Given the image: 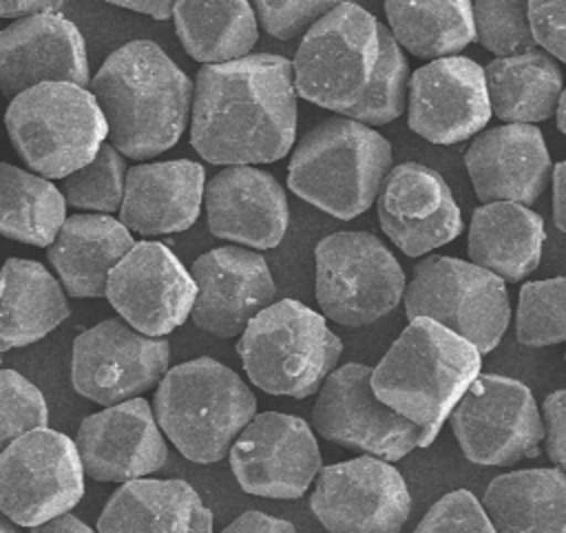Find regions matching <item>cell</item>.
Masks as SVG:
<instances>
[{
  "mask_svg": "<svg viewBox=\"0 0 566 533\" xmlns=\"http://www.w3.org/2000/svg\"><path fill=\"white\" fill-rule=\"evenodd\" d=\"M292 62L252 53L197 71L190 144L217 166H252L283 159L296 137Z\"/></svg>",
  "mask_w": 566,
  "mask_h": 533,
  "instance_id": "cell-1",
  "label": "cell"
},
{
  "mask_svg": "<svg viewBox=\"0 0 566 533\" xmlns=\"http://www.w3.org/2000/svg\"><path fill=\"white\" fill-rule=\"evenodd\" d=\"M108 144L124 157L144 161L172 148L192 113L195 84L150 40L115 49L91 80Z\"/></svg>",
  "mask_w": 566,
  "mask_h": 533,
  "instance_id": "cell-2",
  "label": "cell"
},
{
  "mask_svg": "<svg viewBox=\"0 0 566 533\" xmlns=\"http://www.w3.org/2000/svg\"><path fill=\"white\" fill-rule=\"evenodd\" d=\"M482 369V354L431 318H413L371 372L374 394L429 447Z\"/></svg>",
  "mask_w": 566,
  "mask_h": 533,
  "instance_id": "cell-3",
  "label": "cell"
},
{
  "mask_svg": "<svg viewBox=\"0 0 566 533\" xmlns=\"http://www.w3.org/2000/svg\"><path fill=\"white\" fill-rule=\"evenodd\" d=\"M391 170V144L371 126L336 115L292 150L287 186L318 210L349 221L369 210Z\"/></svg>",
  "mask_w": 566,
  "mask_h": 533,
  "instance_id": "cell-4",
  "label": "cell"
},
{
  "mask_svg": "<svg viewBox=\"0 0 566 533\" xmlns=\"http://www.w3.org/2000/svg\"><path fill=\"white\" fill-rule=\"evenodd\" d=\"M153 411L161 433L184 458L212 464L230 453L256 416V398L234 369L201 356L166 372Z\"/></svg>",
  "mask_w": 566,
  "mask_h": 533,
  "instance_id": "cell-5",
  "label": "cell"
},
{
  "mask_svg": "<svg viewBox=\"0 0 566 533\" xmlns=\"http://www.w3.org/2000/svg\"><path fill=\"white\" fill-rule=\"evenodd\" d=\"M237 354L261 391L307 398L336 369L343 341L323 314L296 299H281L248 323Z\"/></svg>",
  "mask_w": 566,
  "mask_h": 533,
  "instance_id": "cell-6",
  "label": "cell"
},
{
  "mask_svg": "<svg viewBox=\"0 0 566 533\" xmlns=\"http://www.w3.org/2000/svg\"><path fill=\"white\" fill-rule=\"evenodd\" d=\"M4 128L22 161L40 177L64 179L95 159L108 139L91 88L49 82L9 102Z\"/></svg>",
  "mask_w": 566,
  "mask_h": 533,
  "instance_id": "cell-7",
  "label": "cell"
},
{
  "mask_svg": "<svg viewBox=\"0 0 566 533\" xmlns=\"http://www.w3.org/2000/svg\"><path fill=\"white\" fill-rule=\"evenodd\" d=\"M378 24L356 2H338L325 13L292 60L296 95L343 117L358 106L380 58Z\"/></svg>",
  "mask_w": 566,
  "mask_h": 533,
  "instance_id": "cell-8",
  "label": "cell"
},
{
  "mask_svg": "<svg viewBox=\"0 0 566 533\" xmlns=\"http://www.w3.org/2000/svg\"><path fill=\"white\" fill-rule=\"evenodd\" d=\"M405 314L431 318L480 354L495 349L509 327V292L500 276L455 257H427L405 290Z\"/></svg>",
  "mask_w": 566,
  "mask_h": 533,
  "instance_id": "cell-9",
  "label": "cell"
},
{
  "mask_svg": "<svg viewBox=\"0 0 566 533\" xmlns=\"http://www.w3.org/2000/svg\"><path fill=\"white\" fill-rule=\"evenodd\" d=\"M316 301L334 323L371 325L405 299V272L371 232H334L316 243Z\"/></svg>",
  "mask_w": 566,
  "mask_h": 533,
  "instance_id": "cell-10",
  "label": "cell"
},
{
  "mask_svg": "<svg viewBox=\"0 0 566 533\" xmlns=\"http://www.w3.org/2000/svg\"><path fill=\"white\" fill-rule=\"evenodd\" d=\"M451 431L473 464L509 467L537 458L544 442L533 391L509 376L480 374L449 416Z\"/></svg>",
  "mask_w": 566,
  "mask_h": 533,
  "instance_id": "cell-11",
  "label": "cell"
},
{
  "mask_svg": "<svg viewBox=\"0 0 566 533\" xmlns=\"http://www.w3.org/2000/svg\"><path fill=\"white\" fill-rule=\"evenodd\" d=\"M84 495V467L75 440L42 427L0 453V511L35 529L69 513Z\"/></svg>",
  "mask_w": 566,
  "mask_h": 533,
  "instance_id": "cell-12",
  "label": "cell"
},
{
  "mask_svg": "<svg viewBox=\"0 0 566 533\" xmlns=\"http://www.w3.org/2000/svg\"><path fill=\"white\" fill-rule=\"evenodd\" d=\"M371 372L363 363L336 367L318 389L312 427L345 449L396 462L420 447V429L374 394Z\"/></svg>",
  "mask_w": 566,
  "mask_h": 533,
  "instance_id": "cell-13",
  "label": "cell"
},
{
  "mask_svg": "<svg viewBox=\"0 0 566 533\" xmlns=\"http://www.w3.org/2000/svg\"><path fill=\"white\" fill-rule=\"evenodd\" d=\"M168 363L166 338L139 334L122 318H106L73 341L71 383L80 396L113 407L159 385Z\"/></svg>",
  "mask_w": 566,
  "mask_h": 533,
  "instance_id": "cell-14",
  "label": "cell"
},
{
  "mask_svg": "<svg viewBox=\"0 0 566 533\" xmlns=\"http://www.w3.org/2000/svg\"><path fill=\"white\" fill-rule=\"evenodd\" d=\"M310 509L327 533H400L411 493L391 462L358 456L318 471Z\"/></svg>",
  "mask_w": 566,
  "mask_h": 533,
  "instance_id": "cell-15",
  "label": "cell"
},
{
  "mask_svg": "<svg viewBox=\"0 0 566 533\" xmlns=\"http://www.w3.org/2000/svg\"><path fill=\"white\" fill-rule=\"evenodd\" d=\"M230 469L239 487L259 498H301L321 467L310 425L292 414H256L230 449Z\"/></svg>",
  "mask_w": 566,
  "mask_h": 533,
  "instance_id": "cell-16",
  "label": "cell"
},
{
  "mask_svg": "<svg viewBox=\"0 0 566 533\" xmlns=\"http://www.w3.org/2000/svg\"><path fill=\"white\" fill-rule=\"evenodd\" d=\"M106 299L133 330L164 338L192 314L197 285L168 245L137 241L111 270Z\"/></svg>",
  "mask_w": 566,
  "mask_h": 533,
  "instance_id": "cell-17",
  "label": "cell"
},
{
  "mask_svg": "<svg viewBox=\"0 0 566 533\" xmlns=\"http://www.w3.org/2000/svg\"><path fill=\"white\" fill-rule=\"evenodd\" d=\"M491 115L484 66L471 58L433 60L409 77L407 124L431 144L453 146L480 135Z\"/></svg>",
  "mask_w": 566,
  "mask_h": 533,
  "instance_id": "cell-18",
  "label": "cell"
},
{
  "mask_svg": "<svg viewBox=\"0 0 566 533\" xmlns=\"http://www.w3.org/2000/svg\"><path fill=\"white\" fill-rule=\"evenodd\" d=\"M197 285L192 321L219 338L241 336L248 323L274 303L276 285L268 261L256 250L221 245L195 259Z\"/></svg>",
  "mask_w": 566,
  "mask_h": 533,
  "instance_id": "cell-19",
  "label": "cell"
},
{
  "mask_svg": "<svg viewBox=\"0 0 566 533\" xmlns=\"http://www.w3.org/2000/svg\"><path fill=\"white\" fill-rule=\"evenodd\" d=\"M376 203L382 232L407 257H422L462 232L460 206L447 181L424 164L394 166Z\"/></svg>",
  "mask_w": 566,
  "mask_h": 533,
  "instance_id": "cell-20",
  "label": "cell"
},
{
  "mask_svg": "<svg viewBox=\"0 0 566 533\" xmlns=\"http://www.w3.org/2000/svg\"><path fill=\"white\" fill-rule=\"evenodd\" d=\"M75 445L84 473L97 482H130L159 471L168 447L148 400L133 398L80 422Z\"/></svg>",
  "mask_w": 566,
  "mask_h": 533,
  "instance_id": "cell-21",
  "label": "cell"
},
{
  "mask_svg": "<svg viewBox=\"0 0 566 533\" xmlns=\"http://www.w3.org/2000/svg\"><path fill=\"white\" fill-rule=\"evenodd\" d=\"M49 82L91 86L80 29L62 13L15 20L0 29V91L13 100Z\"/></svg>",
  "mask_w": 566,
  "mask_h": 533,
  "instance_id": "cell-22",
  "label": "cell"
},
{
  "mask_svg": "<svg viewBox=\"0 0 566 533\" xmlns=\"http://www.w3.org/2000/svg\"><path fill=\"white\" fill-rule=\"evenodd\" d=\"M464 166L482 206L495 201L528 206L539 199L553 175L548 146L533 124L482 130L467 148Z\"/></svg>",
  "mask_w": 566,
  "mask_h": 533,
  "instance_id": "cell-23",
  "label": "cell"
},
{
  "mask_svg": "<svg viewBox=\"0 0 566 533\" xmlns=\"http://www.w3.org/2000/svg\"><path fill=\"white\" fill-rule=\"evenodd\" d=\"M208 228L214 237L254 250L276 248L290 226L283 186L254 166L219 170L203 190Z\"/></svg>",
  "mask_w": 566,
  "mask_h": 533,
  "instance_id": "cell-24",
  "label": "cell"
},
{
  "mask_svg": "<svg viewBox=\"0 0 566 533\" xmlns=\"http://www.w3.org/2000/svg\"><path fill=\"white\" fill-rule=\"evenodd\" d=\"M206 190V170L192 159L135 164L126 173L119 221L137 234L161 237L195 226Z\"/></svg>",
  "mask_w": 566,
  "mask_h": 533,
  "instance_id": "cell-25",
  "label": "cell"
},
{
  "mask_svg": "<svg viewBox=\"0 0 566 533\" xmlns=\"http://www.w3.org/2000/svg\"><path fill=\"white\" fill-rule=\"evenodd\" d=\"M97 533H212V511L186 480L139 478L108 498Z\"/></svg>",
  "mask_w": 566,
  "mask_h": 533,
  "instance_id": "cell-26",
  "label": "cell"
},
{
  "mask_svg": "<svg viewBox=\"0 0 566 533\" xmlns=\"http://www.w3.org/2000/svg\"><path fill=\"white\" fill-rule=\"evenodd\" d=\"M130 230L108 215L66 217L55 241L46 248V259L60 276L69 296H106L111 270L133 250Z\"/></svg>",
  "mask_w": 566,
  "mask_h": 533,
  "instance_id": "cell-27",
  "label": "cell"
},
{
  "mask_svg": "<svg viewBox=\"0 0 566 533\" xmlns=\"http://www.w3.org/2000/svg\"><path fill=\"white\" fill-rule=\"evenodd\" d=\"M544 219L528 206L495 201L473 210L469 223V259L502 281H522L542 259Z\"/></svg>",
  "mask_w": 566,
  "mask_h": 533,
  "instance_id": "cell-28",
  "label": "cell"
},
{
  "mask_svg": "<svg viewBox=\"0 0 566 533\" xmlns=\"http://www.w3.org/2000/svg\"><path fill=\"white\" fill-rule=\"evenodd\" d=\"M71 314L62 283L38 261L0 268V354L38 343Z\"/></svg>",
  "mask_w": 566,
  "mask_h": 533,
  "instance_id": "cell-29",
  "label": "cell"
},
{
  "mask_svg": "<svg viewBox=\"0 0 566 533\" xmlns=\"http://www.w3.org/2000/svg\"><path fill=\"white\" fill-rule=\"evenodd\" d=\"M482 506L495 533H566V473L520 469L495 475Z\"/></svg>",
  "mask_w": 566,
  "mask_h": 533,
  "instance_id": "cell-30",
  "label": "cell"
},
{
  "mask_svg": "<svg viewBox=\"0 0 566 533\" xmlns=\"http://www.w3.org/2000/svg\"><path fill=\"white\" fill-rule=\"evenodd\" d=\"M491 113L509 124H535L557 113L564 77L542 49L495 58L484 66Z\"/></svg>",
  "mask_w": 566,
  "mask_h": 533,
  "instance_id": "cell-31",
  "label": "cell"
},
{
  "mask_svg": "<svg viewBox=\"0 0 566 533\" xmlns=\"http://www.w3.org/2000/svg\"><path fill=\"white\" fill-rule=\"evenodd\" d=\"M175 31L186 53L201 64H226L248 58L259 40L254 7L230 2H175Z\"/></svg>",
  "mask_w": 566,
  "mask_h": 533,
  "instance_id": "cell-32",
  "label": "cell"
},
{
  "mask_svg": "<svg viewBox=\"0 0 566 533\" xmlns=\"http://www.w3.org/2000/svg\"><path fill=\"white\" fill-rule=\"evenodd\" d=\"M385 15L389 31L411 55L422 60H442L460 55L475 40L473 2H400L387 0Z\"/></svg>",
  "mask_w": 566,
  "mask_h": 533,
  "instance_id": "cell-33",
  "label": "cell"
},
{
  "mask_svg": "<svg viewBox=\"0 0 566 533\" xmlns=\"http://www.w3.org/2000/svg\"><path fill=\"white\" fill-rule=\"evenodd\" d=\"M66 221L62 190L35 173L0 161V234L49 248Z\"/></svg>",
  "mask_w": 566,
  "mask_h": 533,
  "instance_id": "cell-34",
  "label": "cell"
},
{
  "mask_svg": "<svg viewBox=\"0 0 566 533\" xmlns=\"http://www.w3.org/2000/svg\"><path fill=\"white\" fill-rule=\"evenodd\" d=\"M380 33V58L374 71L371 84L360 100L345 117L356 119L365 126H382L398 119L407 104V86H409V62L391 35L389 27L378 24Z\"/></svg>",
  "mask_w": 566,
  "mask_h": 533,
  "instance_id": "cell-35",
  "label": "cell"
},
{
  "mask_svg": "<svg viewBox=\"0 0 566 533\" xmlns=\"http://www.w3.org/2000/svg\"><path fill=\"white\" fill-rule=\"evenodd\" d=\"M515 338L526 347L566 341V276L528 281L520 288Z\"/></svg>",
  "mask_w": 566,
  "mask_h": 533,
  "instance_id": "cell-36",
  "label": "cell"
},
{
  "mask_svg": "<svg viewBox=\"0 0 566 533\" xmlns=\"http://www.w3.org/2000/svg\"><path fill=\"white\" fill-rule=\"evenodd\" d=\"M126 173L124 155L104 142L91 164L62 179V195L77 210H95V215L119 212Z\"/></svg>",
  "mask_w": 566,
  "mask_h": 533,
  "instance_id": "cell-37",
  "label": "cell"
},
{
  "mask_svg": "<svg viewBox=\"0 0 566 533\" xmlns=\"http://www.w3.org/2000/svg\"><path fill=\"white\" fill-rule=\"evenodd\" d=\"M475 40L495 58H511L537 46L528 20V2H473Z\"/></svg>",
  "mask_w": 566,
  "mask_h": 533,
  "instance_id": "cell-38",
  "label": "cell"
},
{
  "mask_svg": "<svg viewBox=\"0 0 566 533\" xmlns=\"http://www.w3.org/2000/svg\"><path fill=\"white\" fill-rule=\"evenodd\" d=\"M49 425L42 391L20 372L0 369V453L20 436Z\"/></svg>",
  "mask_w": 566,
  "mask_h": 533,
  "instance_id": "cell-39",
  "label": "cell"
},
{
  "mask_svg": "<svg viewBox=\"0 0 566 533\" xmlns=\"http://www.w3.org/2000/svg\"><path fill=\"white\" fill-rule=\"evenodd\" d=\"M413 533H495L482 502L467 489L436 500Z\"/></svg>",
  "mask_w": 566,
  "mask_h": 533,
  "instance_id": "cell-40",
  "label": "cell"
},
{
  "mask_svg": "<svg viewBox=\"0 0 566 533\" xmlns=\"http://www.w3.org/2000/svg\"><path fill=\"white\" fill-rule=\"evenodd\" d=\"M338 2L332 0H307V2H254V15L259 24L276 40H294L305 35L325 13H329Z\"/></svg>",
  "mask_w": 566,
  "mask_h": 533,
  "instance_id": "cell-41",
  "label": "cell"
},
{
  "mask_svg": "<svg viewBox=\"0 0 566 533\" xmlns=\"http://www.w3.org/2000/svg\"><path fill=\"white\" fill-rule=\"evenodd\" d=\"M528 20L542 51L566 62V0L528 2Z\"/></svg>",
  "mask_w": 566,
  "mask_h": 533,
  "instance_id": "cell-42",
  "label": "cell"
},
{
  "mask_svg": "<svg viewBox=\"0 0 566 533\" xmlns=\"http://www.w3.org/2000/svg\"><path fill=\"white\" fill-rule=\"evenodd\" d=\"M544 447L548 460L566 473V387L548 394L542 403Z\"/></svg>",
  "mask_w": 566,
  "mask_h": 533,
  "instance_id": "cell-43",
  "label": "cell"
},
{
  "mask_svg": "<svg viewBox=\"0 0 566 533\" xmlns=\"http://www.w3.org/2000/svg\"><path fill=\"white\" fill-rule=\"evenodd\" d=\"M221 533H296L294 524L261 511H245L232 520Z\"/></svg>",
  "mask_w": 566,
  "mask_h": 533,
  "instance_id": "cell-44",
  "label": "cell"
},
{
  "mask_svg": "<svg viewBox=\"0 0 566 533\" xmlns=\"http://www.w3.org/2000/svg\"><path fill=\"white\" fill-rule=\"evenodd\" d=\"M64 2H44V0H0V18L24 20L44 13H62Z\"/></svg>",
  "mask_w": 566,
  "mask_h": 533,
  "instance_id": "cell-45",
  "label": "cell"
},
{
  "mask_svg": "<svg viewBox=\"0 0 566 533\" xmlns=\"http://www.w3.org/2000/svg\"><path fill=\"white\" fill-rule=\"evenodd\" d=\"M553 223L566 234V159L553 166Z\"/></svg>",
  "mask_w": 566,
  "mask_h": 533,
  "instance_id": "cell-46",
  "label": "cell"
},
{
  "mask_svg": "<svg viewBox=\"0 0 566 533\" xmlns=\"http://www.w3.org/2000/svg\"><path fill=\"white\" fill-rule=\"evenodd\" d=\"M111 4H115L119 9H130L135 13L150 15L155 20H168L175 13V2H166V0H157V2H153V0H144V2L142 0H115Z\"/></svg>",
  "mask_w": 566,
  "mask_h": 533,
  "instance_id": "cell-47",
  "label": "cell"
},
{
  "mask_svg": "<svg viewBox=\"0 0 566 533\" xmlns=\"http://www.w3.org/2000/svg\"><path fill=\"white\" fill-rule=\"evenodd\" d=\"M31 533H97L95 529H91L86 522H82L80 518L64 513L60 518H53L35 529H31Z\"/></svg>",
  "mask_w": 566,
  "mask_h": 533,
  "instance_id": "cell-48",
  "label": "cell"
},
{
  "mask_svg": "<svg viewBox=\"0 0 566 533\" xmlns=\"http://www.w3.org/2000/svg\"><path fill=\"white\" fill-rule=\"evenodd\" d=\"M557 128L566 135V88L562 91V97H559V104H557Z\"/></svg>",
  "mask_w": 566,
  "mask_h": 533,
  "instance_id": "cell-49",
  "label": "cell"
},
{
  "mask_svg": "<svg viewBox=\"0 0 566 533\" xmlns=\"http://www.w3.org/2000/svg\"><path fill=\"white\" fill-rule=\"evenodd\" d=\"M0 533H20L18 524H13L2 511H0Z\"/></svg>",
  "mask_w": 566,
  "mask_h": 533,
  "instance_id": "cell-50",
  "label": "cell"
},
{
  "mask_svg": "<svg viewBox=\"0 0 566 533\" xmlns=\"http://www.w3.org/2000/svg\"><path fill=\"white\" fill-rule=\"evenodd\" d=\"M564 358H566V354H564Z\"/></svg>",
  "mask_w": 566,
  "mask_h": 533,
  "instance_id": "cell-51",
  "label": "cell"
},
{
  "mask_svg": "<svg viewBox=\"0 0 566 533\" xmlns=\"http://www.w3.org/2000/svg\"><path fill=\"white\" fill-rule=\"evenodd\" d=\"M0 363H2V358H0Z\"/></svg>",
  "mask_w": 566,
  "mask_h": 533,
  "instance_id": "cell-52",
  "label": "cell"
}]
</instances>
